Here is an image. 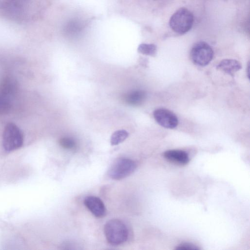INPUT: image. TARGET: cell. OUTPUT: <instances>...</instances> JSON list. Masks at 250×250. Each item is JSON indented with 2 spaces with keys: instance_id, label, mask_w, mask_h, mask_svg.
I'll return each instance as SVG.
<instances>
[{
  "instance_id": "obj_11",
  "label": "cell",
  "mask_w": 250,
  "mask_h": 250,
  "mask_svg": "<svg viewBox=\"0 0 250 250\" xmlns=\"http://www.w3.org/2000/svg\"><path fill=\"white\" fill-rule=\"evenodd\" d=\"M128 132L124 129L118 130L114 132L110 138L111 145L115 146L121 143L128 137Z\"/></svg>"
},
{
  "instance_id": "obj_6",
  "label": "cell",
  "mask_w": 250,
  "mask_h": 250,
  "mask_svg": "<svg viewBox=\"0 0 250 250\" xmlns=\"http://www.w3.org/2000/svg\"><path fill=\"white\" fill-rule=\"evenodd\" d=\"M153 116L155 121L161 126L168 129L175 128L178 124L176 115L166 108H158L154 110Z\"/></svg>"
},
{
  "instance_id": "obj_13",
  "label": "cell",
  "mask_w": 250,
  "mask_h": 250,
  "mask_svg": "<svg viewBox=\"0 0 250 250\" xmlns=\"http://www.w3.org/2000/svg\"><path fill=\"white\" fill-rule=\"evenodd\" d=\"M59 144L62 147L67 149H73L76 146L75 141L69 137L62 138L59 141Z\"/></svg>"
},
{
  "instance_id": "obj_1",
  "label": "cell",
  "mask_w": 250,
  "mask_h": 250,
  "mask_svg": "<svg viewBox=\"0 0 250 250\" xmlns=\"http://www.w3.org/2000/svg\"><path fill=\"white\" fill-rule=\"evenodd\" d=\"M104 233L107 242L113 246L125 243L129 236L126 225L118 219H111L106 223L104 227Z\"/></svg>"
},
{
  "instance_id": "obj_3",
  "label": "cell",
  "mask_w": 250,
  "mask_h": 250,
  "mask_svg": "<svg viewBox=\"0 0 250 250\" xmlns=\"http://www.w3.org/2000/svg\"><path fill=\"white\" fill-rule=\"evenodd\" d=\"M23 143V134L19 127L14 123H8L4 127L2 136L4 149L8 152L12 151L21 148Z\"/></svg>"
},
{
  "instance_id": "obj_12",
  "label": "cell",
  "mask_w": 250,
  "mask_h": 250,
  "mask_svg": "<svg viewBox=\"0 0 250 250\" xmlns=\"http://www.w3.org/2000/svg\"><path fill=\"white\" fill-rule=\"evenodd\" d=\"M138 51L144 55L154 56L156 53L157 47L154 44L141 43L138 47Z\"/></svg>"
},
{
  "instance_id": "obj_14",
  "label": "cell",
  "mask_w": 250,
  "mask_h": 250,
  "mask_svg": "<svg viewBox=\"0 0 250 250\" xmlns=\"http://www.w3.org/2000/svg\"><path fill=\"white\" fill-rule=\"evenodd\" d=\"M177 250H199L200 248L196 245L189 242H183L179 244L175 248Z\"/></svg>"
},
{
  "instance_id": "obj_8",
  "label": "cell",
  "mask_w": 250,
  "mask_h": 250,
  "mask_svg": "<svg viewBox=\"0 0 250 250\" xmlns=\"http://www.w3.org/2000/svg\"><path fill=\"white\" fill-rule=\"evenodd\" d=\"M163 156L169 161L183 165L188 164L190 160L188 154L182 150H168L163 153Z\"/></svg>"
},
{
  "instance_id": "obj_4",
  "label": "cell",
  "mask_w": 250,
  "mask_h": 250,
  "mask_svg": "<svg viewBox=\"0 0 250 250\" xmlns=\"http://www.w3.org/2000/svg\"><path fill=\"white\" fill-rule=\"evenodd\" d=\"M136 167V163L133 160L126 158H119L109 168L108 175L112 179L121 180L131 175Z\"/></svg>"
},
{
  "instance_id": "obj_10",
  "label": "cell",
  "mask_w": 250,
  "mask_h": 250,
  "mask_svg": "<svg viewBox=\"0 0 250 250\" xmlns=\"http://www.w3.org/2000/svg\"><path fill=\"white\" fill-rule=\"evenodd\" d=\"M146 97V93L141 90L132 91L125 96V101L131 105H139L142 104Z\"/></svg>"
},
{
  "instance_id": "obj_5",
  "label": "cell",
  "mask_w": 250,
  "mask_h": 250,
  "mask_svg": "<svg viewBox=\"0 0 250 250\" xmlns=\"http://www.w3.org/2000/svg\"><path fill=\"white\" fill-rule=\"evenodd\" d=\"M213 54L211 46L205 42H199L194 44L190 51L192 62L201 66L208 64L212 60Z\"/></svg>"
},
{
  "instance_id": "obj_7",
  "label": "cell",
  "mask_w": 250,
  "mask_h": 250,
  "mask_svg": "<svg viewBox=\"0 0 250 250\" xmlns=\"http://www.w3.org/2000/svg\"><path fill=\"white\" fill-rule=\"evenodd\" d=\"M83 203L85 207L95 217L101 218L105 215V207L99 198L88 196L84 198Z\"/></svg>"
},
{
  "instance_id": "obj_9",
  "label": "cell",
  "mask_w": 250,
  "mask_h": 250,
  "mask_svg": "<svg viewBox=\"0 0 250 250\" xmlns=\"http://www.w3.org/2000/svg\"><path fill=\"white\" fill-rule=\"evenodd\" d=\"M239 62L234 59H224L217 66V68L230 75L241 69Z\"/></svg>"
},
{
  "instance_id": "obj_2",
  "label": "cell",
  "mask_w": 250,
  "mask_h": 250,
  "mask_svg": "<svg viewBox=\"0 0 250 250\" xmlns=\"http://www.w3.org/2000/svg\"><path fill=\"white\" fill-rule=\"evenodd\" d=\"M193 21L194 17L191 11L185 7H182L171 16L169 24L173 31L183 35L190 30Z\"/></svg>"
}]
</instances>
